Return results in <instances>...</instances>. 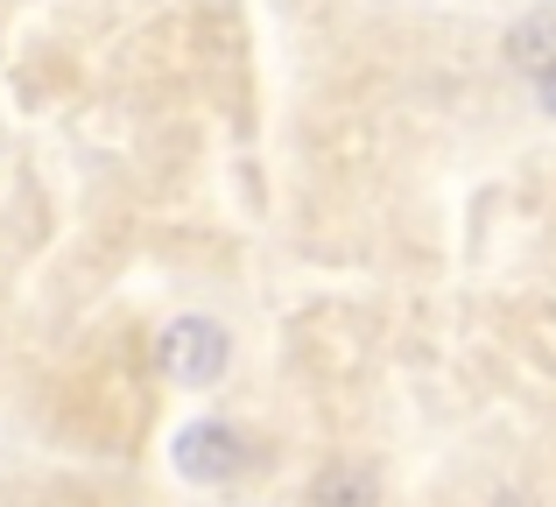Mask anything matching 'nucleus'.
<instances>
[{"label":"nucleus","mask_w":556,"mask_h":507,"mask_svg":"<svg viewBox=\"0 0 556 507\" xmlns=\"http://www.w3.org/2000/svg\"><path fill=\"white\" fill-rule=\"evenodd\" d=\"M507 64H521V71H556V8H535V14H521L515 22V36H507Z\"/></svg>","instance_id":"obj_4"},{"label":"nucleus","mask_w":556,"mask_h":507,"mask_svg":"<svg viewBox=\"0 0 556 507\" xmlns=\"http://www.w3.org/2000/svg\"><path fill=\"white\" fill-rule=\"evenodd\" d=\"M543 106L556 113V71H543Z\"/></svg>","instance_id":"obj_5"},{"label":"nucleus","mask_w":556,"mask_h":507,"mask_svg":"<svg viewBox=\"0 0 556 507\" xmlns=\"http://www.w3.org/2000/svg\"><path fill=\"white\" fill-rule=\"evenodd\" d=\"M247 466V438L226 423H190L177 438V472L184 480H232Z\"/></svg>","instance_id":"obj_2"},{"label":"nucleus","mask_w":556,"mask_h":507,"mask_svg":"<svg viewBox=\"0 0 556 507\" xmlns=\"http://www.w3.org/2000/svg\"><path fill=\"white\" fill-rule=\"evenodd\" d=\"M374 500H380V480L359 458H339V466H325L311 480V507H374Z\"/></svg>","instance_id":"obj_3"},{"label":"nucleus","mask_w":556,"mask_h":507,"mask_svg":"<svg viewBox=\"0 0 556 507\" xmlns=\"http://www.w3.org/2000/svg\"><path fill=\"white\" fill-rule=\"evenodd\" d=\"M226 359H232V345H226V331H218L212 317H177V325L163 331V373H169V381H184V388L218 381Z\"/></svg>","instance_id":"obj_1"}]
</instances>
